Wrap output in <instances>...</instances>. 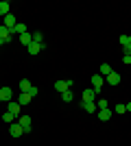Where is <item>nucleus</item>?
Returning <instances> with one entry per match:
<instances>
[{"label": "nucleus", "mask_w": 131, "mask_h": 146, "mask_svg": "<svg viewBox=\"0 0 131 146\" xmlns=\"http://www.w3.org/2000/svg\"><path fill=\"white\" fill-rule=\"evenodd\" d=\"M13 39V35H11V31L7 29L5 24H0V44H9Z\"/></svg>", "instance_id": "f257e3e1"}, {"label": "nucleus", "mask_w": 131, "mask_h": 146, "mask_svg": "<svg viewBox=\"0 0 131 146\" xmlns=\"http://www.w3.org/2000/svg\"><path fill=\"white\" fill-rule=\"evenodd\" d=\"M55 90L59 92V94H63V92L72 90V81H55Z\"/></svg>", "instance_id": "f03ea898"}, {"label": "nucleus", "mask_w": 131, "mask_h": 146, "mask_svg": "<svg viewBox=\"0 0 131 146\" xmlns=\"http://www.w3.org/2000/svg\"><path fill=\"white\" fill-rule=\"evenodd\" d=\"M103 83H105V79H103L100 74H94V76H92V90L96 92V94H100V87H103Z\"/></svg>", "instance_id": "7ed1b4c3"}, {"label": "nucleus", "mask_w": 131, "mask_h": 146, "mask_svg": "<svg viewBox=\"0 0 131 146\" xmlns=\"http://www.w3.org/2000/svg\"><path fill=\"white\" fill-rule=\"evenodd\" d=\"M0 100H7V103L13 100V90L11 87H0Z\"/></svg>", "instance_id": "20e7f679"}, {"label": "nucleus", "mask_w": 131, "mask_h": 146, "mask_svg": "<svg viewBox=\"0 0 131 146\" xmlns=\"http://www.w3.org/2000/svg\"><path fill=\"white\" fill-rule=\"evenodd\" d=\"M18 122H20V127L24 129V133H31V116H20Z\"/></svg>", "instance_id": "39448f33"}, {"label": "nucleus", "mask_w": 131, "mask_h": 146, "mask_svg": "<svg viewBox=\"0 0 131 146\" xmlns=\"http://www.w3.org/2000/svg\"><path fill=\"white\" fill-rule=\"evenodd\" d=\"M9 133H11V137H20V135L24 133V129L20 127V122H13L11 127H9Z\"/></svg>", "instance_id": "423d86ee"}, {"label": "nucleus", "mask_w": 131, "mask_h": 146, "mask_svg": "<svg viewBox=\"0 0 131 146\" xmlns=\"http://www.w3.org/2000/svg\"><path fill=\"white\" fill-rule=\"evenodd\" d=\"M83 103H96V92H94L92 87L83 92Z\"/></svg>", "instance_id": "0eeeda50"}, {"label": "nucleus", "mask_w": 131, "mask_h": 146, "mask_svg": "<svg viewBox=\"0 0 131 146\" xmlns=\"http://www.w3.org/2000/svg\"><path fill=\"white\" fill-rule=\"evenodd\" d=\"M20 107H22V105H20L18 100H15V103L11 100V103H9V109H7V111H9V113H13V116L18 118V116H20Z\"/></svg>", "instance_id": "6e6552de"}, {"label": "nucleus", "mask_w": 131, "mask_h": 146, "mask_svg": "<svg viewBox=\"0 0 131 146\" xmlns=\"http://www.w3.org/2000/svg\"><path fill=\"white\" fill-rule=\"evenodd\" d=\"M5 26L9 31L15 29V18H13V13H7V15H5Z\"/></svg>", "instance_id": "1a4fd4ad"}, {"label": "nucleus", "mask_w": 131, "mask_h": 146, "mask_svg": "<svg viewBox=\"0 0 131 146\" xmlns=\"http://www.w3.org/2000/svg\"><path fill=\"white\" fill-rule=\"evenodd\" d=\"M112 113H114V111L109 109V107H107V109H98V118H100V122H107L109 118H112Z\"/></svg>", "instance_id": "9d476101"}, {"label": "nucleus", "mask_w": 131, "mask_h": 146, "mask_svg": "<svg viewBox=\"0 0 131 146\" xmlns=\"http://www.w3.org/2000/svg\"><path fill=\"white\" fill-rule=\"evenodd\" d=\"M42 48H44V44H35V42H33L26 50H29V55H39V52H42Z\"/></svg>", "instance_id": "9b49d317"}, {"label": "nucleus", "mask_w": 131, "mask_h": 146, "mask_svg": "<svg viewBox=\"0 0 131 146\" xmlns=\"http://www.w3.org/2000/svg\"><path fill=\"white\" fill-rule=\"evenodd\" d=\"M107 83H109V85H118V83H120V74L118 72L107 74Z\"/></svg>", "instance_id": "f8f14e48"}, {"label": "nucleus", "mask_w": 131, "mask_h": 146, "mask_svg": "<svg viewBox=\"0 0 131 146\" xmlns=\"http://www.w3.org/2000/svg\"><path fill=\"white\" fill-rule=\"evenodd\" d=\"M20 42H22V44H24V46H26V48H29V46H31V44H33V35H31V33H29V31H26L24 35H20Z\"/></svg>", "instance_id": "ddd939ff"}, {"label": "nucleus", "mask_w": 131, "mask_h": 146, "mask_svg": "<svg viewBox=\"0 0 131 146\" xmlns=\"http://www.w3.org/2000/svg\"><path fill=\"white\" fill-rule=\"evenodd\" d=\"M31 94H29V92H22V94H20V96H18V103L20 105H29V103H31Z\"/></svg>", "instance_id": "4468645a"}, {"label": "nucleus", "mask_w": 131, "mask_h": 146, "mask_svg": "<svg viewBox=\"0 0 131 146\" xmlns=\"http://www.w3.org/2000/svg\"><path fill=\"white\" fill-rule=\"evenodd\" d=\"M81 107H83V111H87V113H94V111H98L96 103H83Z\"/></svg>", "instance_id": "2eb2a0df"}, {"label": "nucleus", "mask_w": 131, "mask_h": 146, "mask_svg": "<svg viewBox=\"0 0 131 146\" xmlns=\"http://www.w3.org/2000/svg\"><path fill=\"white\" fill-rule=\"evenodd\" d=\"M9 9H11V5H9V2H7V0H2V2H0V15H2V18H5L7 13H11V11H9Z\"/></svg>", "instance_id": "dca6fc26"}, {"label": "nucleus", "mask_w": 131, "mask_h": 146, "mask_svg": "<svg viewBox=\"0 0 131 146\" xmlns=\"http://www.w3.org/2000/svg\"><path fill=\"white\" fill-rule=\"evenodd\" d=\"M31 81H29V79H22V81H20V92H29V90H31Z\"/></svg>", "instance_id": "f3484780"}, {"label": "nucleus", "mask_w": 131, "mask_h": 146, "mask_svg": "<svg viewBox=\"0 0 131 146\" xmlns=\"http://www.w3.org/2000/svg\"><path fill=\"white\" fill-rule=\"evenodd\" d=\"M15 33H18V35H24L26 33V24H15V29L11 31V35H15Z\"/></svg>", "instance_id": "a211bd4d"}, {"label": "nucleus", "mask_w": 131, "mask_h": 146, "mask_svg": "<svg viewBox=\"0 0 131 146\" xmlns=\"http://www.w3.org/2000/svg\"><path fill=\"white\" fill-rule=\"evenodd\" d=\"M114 70H112V66H109V63H103V66H100V76H107V74H112Z\"/></svg>", "instance_id": "6ab92c4d"}, {"label": "nucleus", "mask_w": 131, "mask_h": 146, "mask_svg": "<svg viewBox=\"0 0 131 146\" xmlns=\"http://www.w3.org/2000/svg\"><path fill=\"white\" fill-rule=\"evenodd\" d=\"M72 98H74V94H72V92H63V94H61V100H63V103H70V100H72Z\"/></svg>", "instance_id": "aec40b11"}, {"label": "nucleus", "mask_w": 131, "mask_h": 146, "mask_svg": "<svg viewBox=\"0 0 131 146\" xmlns=\"http://www.w3.org/2000/svg\"><path fill=\"white\" fill-rule=\"evenodd\" d=\"M2 120H5V122H9V124H13L15 116H13V113H9V111H5V113H2Z\"/></svg>", "instance_id": "412c9836"}, {"label": "nucleus", "mask_w": 131, "mask_h": 146, "mask_svg": "<svg viewBox=\"0 0 131 146\" xmlns=\"http://www.w3.org/2000/svg\"><path fill=\"white\" fill-rule=\"evenodd\" d=\"M33 42H35V44H44V35L39 33V31H37V33H33Z\"/></svg>", "instance_id": "4be33fe9"}, {"label": "nucleus", "mask_w": 131, "mask_h": 146, "mask_svg": "<svg viewBox=\"0 0 131 146\" xmlns=\"http://www.w3.org/2000/svg\"><path fill=\"white\" fill-rule=\"evenodd\" d=\"M96 107H98V109H107L109 105H107V100H105V98H98V100H96Z\"/></svg>", "instance_id": "5701e85b"}, {"label": "nucleus", "mask_w": 131, "mask_h": 146, "mask_svg": "<svg viewBox=\"0 0 131 146\" xmlns=\"http://www.w3.org/2000/svg\"><path fill=\"white\" fill-rule=\"evenodd\" d=\"M120 46H127V44H129V35H120Z\"/></svg>", "instance_id": "b1692460"}, {"label": "nucleus", "mask_w": 131, "mask_h": 146, "mask_svg": "<svg viewBox=\"0 0 131 146\" xmlns=\"http://www.w3.org/2000/svg\"><path fill=\"white\" fill-rule=\"evenodd\" d=\"M116 111H118V113H127V107L125 105H116Z\"/></svg>", "instance_id": "393cba45"}, {"label": "nucleus", "mask_w": 131, "mask_h": 146, "mask_svg": "<svg viewBox=\"0 0 131 146\" xmlns=\"http://www.w3.org/2000/svg\"><path fill=\"white\" fill-rule=\"evenodd\" d=\"M29 94H31V96H33V98H35V96H37V87L33 85V87H31V90H29Z\"/></svg>", "instance_id": "a878e982"}, {"label": "nucleus", "mask_w": 131, "mask_h": 146, "mask_svg": "<svg viewBox=\"0 0 131 146\" xmlns=\"http://www.w3.org/2000/svg\"><path fill=\"white\" fill-rule=\"evenodd\" d=\"M122 63H131V55H122Z\"/></svg>", "instance_id": "bb28decb"}, {"label": "nucleus", "mask_w": 131, "mask_h": 146, "mask_svg": "<svg viewBox=\"0 0 131 146\" xmlns=\"http://www.w3.org/2000/svg\"><path fill=\"white\" fill-rule=\"evenodd\" d=\"M125 48V55H131V44H127V46H122Z\"/></svg>", "instance_id": "cd10ccee"}, {"label": "nucleus", "mask_w": 131, "mask_h": 146, "mask_svg": "<svg viewBox=\"0 0 131 146\" xmlns=\"http://www.w3.org/2000/svg\"><path fill=\"white\" fill-rule=\"evenodd\" d=\"M125 107H127V111H131V103H127V105H125Z\"/></svg>", "instance_id": "c85d7f7f"}, {"label": "nucleus", "mask_w": 131, "mask_h": 146, "mask_svg": "<svg viewBox=\"0 0 131 146\" xmlns=\"http://www.w3.org/2000/svg\"><path fill=\"white\" fill-rule=\"evenodd\" d=\"M129 44H131V35H129Z\"/></svg>", "instance_id": "c756f323"}]
</instances>
